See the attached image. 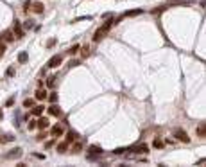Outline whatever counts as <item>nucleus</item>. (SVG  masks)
<instances>
[{"label": "nucleus", "mask_w": 206, "mask_h": 167, "mask_svg": "<svg viewBox=\"0 0 206 167\" xmlns=\"http://www.w3.org/2000/svg\"><path fill=\"white\" fill-rule=\"evenodd\" d=\"M111 25H113V16H111V18L108 16V22H106L104 25H101V27H99V29L93 32V41H101V40L106 36V32L111 29Z\"/></svg>", "instance_id": "1"}, {"label": "nucleus", "mask_w": 206, "mask_h": 167, "mask_svg": "<svg viewBox=\"0 0 206 167\" xmlns=\"http://www.w3.org/2000/svg\"><path fill=\"white\" fill-rule=\"evenodd\" d=\"M172 135H174L177 140L185 142V144H188V142H190V137H188V135H186V131H185V129H181V128H176L174 131H172Z\"/></svg>", "instance_id": "2"}, {"label": "nucleus", "mask_w": 206, "mask_h": 167, "mask_svg": "<svg viewBox=\"0 0 206 167\" xmlns=\"http://www.w3.org/2000/svg\"><path fill=\"white\" fill-rule=\"evenodd\" d=\"M61 63H63V56H61V54H56L54 57H50V60H48L47 66H48V68H57Z\"/></svg>", "instance_id": "3"}, {"label": "nucleus", "mask_w": 206, "mask_h": 167, "mask_svg": "<svg viewBox=\"0 0 206 167\" xmlns=\"http://www.w3.org/2000/svg\"><path fill=\"white\" fill-rule=\"evenodd\" d=\"M20 156H22V147H14L13 151H9V153L4 155L5 160H14V158H20Z\"/></svg>", "instance_id": "4"}, {"label": "nucleus", "mask_w": 206, "mask_h": 167, "mask_svg": "<svg viewBox=\"0 0 206 167\" xmlns=\"http://www.w3.org/2000/svg\"><path fill=\"white\" fill-rule=\"evenodd\" d=\"M88 151H90V160H93L95 156H99V155H102V147L101 146H90L88 147Z\"/></svg>", "instance_id": "5"}, {"label": "nucleus", "mask_w": 206, "mask_h": 167, "mask_svg": "<svg viewBox=\"0 0 206 167\" xmlns=\"http://www.w3.org/2000/svg\"><path fill=\"white\" fill-rule=\"evenodd\" d=\"M147 147L145 144H135V146H131V147H127V151H131V153H147Z\"/></svg>", "instance_id": "6"}, {"label": "nucleus", "mask_w": 206, "mask_h": 167, "mask_svg": "<svg viewBox=\"0 0 206 167\" xmlns=\"http://www.w3.org/2000/svg\"><path fill=\"white\" fill-rule=\"evenodd\" d=\"M13 34H14L16 38H23V36H25V32H23V27H22V23H20V22H14Z\"/></svg>", "instance_id": "7"}, {"label": "nucleus", "mask_w": 206, "mask_h": 167, "mask_svg": "<svg viewBox=\"0 0 206 167\" xmlns=\"http://www.w3.org/2000/svg\"><path fill=\"white\" fill-rule=\"evenodd\" d=\"M48 113H50L52 117H61V115H63V112H61V108L57 106L56 103H52V106L48 108Z\"/></svg>", "instance_id": "8"}, {"label": "nucleus", "mask_w": 206, "mask_h": 167, "mask_svg": "<svg viewBox=\"0 0 206 167\" xmlns=\"http://www.w3.org/2000/svg\"><path fill=\"white\" fill-rule=\"evenodd\" d=\"M47 126H48V119H47V117H39V120H36V128L45 129Z\"/></svg>", "instance_id": "9"}, {"label": "nucleus", "mask_w": 206, "mask_h": 167, "mask_svg": "<svg viewBox=\"0 0 206 167\" xmlns=\"http://www.w3.org/2000/svg\"><path fill=\"white\" fill-rule=\"evenodd\" d=\"M72 153H81V149H82V140H75V142H72Z\"/></svg>", "instance_id": "10"}, {"label": "nucleus", "mask_w": 206, "mask_h": 167, "mask_svg": "<svg viewBox=\"0 0 206 167\" xmlns=\"http://www.w3.org/2000/svg\"><path fill=\"white\" fill-rule=\"evenodd\" d=\"M34 99H36V101H45V99H47V94H45V92L43 90H36V94H34Z\"/></svg>", "instance_id": "11"}, {"label": "nucleus", "mask_w": 206, "mask_h": 167, "mask_svg": "<svg viewBox=\"0 0 206 167\" xmlns=\"http://www.w3.org/2000/svg\"><path fill=\"white\" fill-rule=\"evenodd\" d=\"M195 133H197V137L204 138V135H206V128H204V122H201V124H199V128L195 129Z\"/></svg>", "instance_id": "12"}, {"label": "nucleus", "mask_w": 206, "mask_h": 167, "mask_svg": "<svg viewBox=\"0 0 206 167\" xmlns=\"http://www.w3.org/2000/svg\"><path fill=\"white\" fill-rule=\"evenodd\" d=\"M63 133H65V129H63L61 126H54V128H52V137H54V138H56V137H61Z\"/></svg>", "instance_id": "13"}, {"label": "nucleus", "mask_w": 206, "mask_h": 167, "mask_svg": "<svg viewBox=\"0 0 206 167\" xmlns=\"http://www.w3.org/2000/svg\"><path fill=\"white\" fill-rule=\"evenodd\" d=\"M77 140V133L75 131H68L67 133V142H68V144H72V142H75Z\"/></svg>", "instance_id": "14"}, {"label": "nucleus", "mask_w": 206, "mask_h": 167, "mask_svg": "<svg viewBox=\"0 0 206 167\" xmlns=\"http://www.w3.org/2000/svg\"><path fill=\"white\" fill-rule=\"evenodd\" d=\"M67 149H68V142L67 140L61 142V144H57V153H67Z\"/></svg>", "instance_id": "15"}, {"label": "nucleus", "mask_w": 206, "mask_h": 167, "mask_svg": "<svg viewBox=\"0 0 206 167\" xmlns=\"http://www.w3.org/2000/svg\"><path fill=\"white\" fill-rule=\"evenodd\" d=\"M43 110H45V108H43V106L39 104V106H34V108H32V112H31V113L34 115V117H39L41 113H43Z\"/></svg>", "instance_id": "16"}, {"label": "nucleus", "mask_w": 206, "mask_h": 167, "mask_svg": "<svg viewBox=\"0 0 206 167\" xmlns=\"http://www.w3.org/2000/svg\"><path fill=\"white\" fill-rule=\"evenodd\" d=\"M32 11H34V13H43V4H41V2H34V4H32Z\"/></svg>", "instance_id": "17"}, {"label": "nucleus", "mask_w": 206, "mask_h": 167, "mask_svg": "<svg viewBox=\"0 0 206 167\" xmlns=\"http://www.w3.org/2000/svg\"><path fill=\"white\" fill-rule=\"evenodd\" d=\"M27 60H29V54H27V52H20V54H18V63L23 65V63H27Z\"/></svg>", "instance_id": "18"}, {"label": "nucleus", "mask_w": 206, "mask_h": 167, "mask_svg": "<svg viewBox=\"0 0 206 167\" xmlns=\"http://www.w3.org/2000/svg\"><path fill=\"white\" fill-rule=\"evenodd\" d=\"M181 4H192V0H174V2H170L167 7H170V5H181Z\"/></svg>", "instance_id": "19"}, {"label": "nucleus", "mask_w": 206, "mask_h": 167, "mask_svg": "<svg viewBox=\"0 0 206 167\" xmlns=\"http://www.w3.org/2000/svg\"><path fill=\"white\" fill-rule=\"evenodd\" d=\"M13 140H14L13 135H4L2 138H0V144H5V142H13Z\"/></svg>", "instance_id": "20"}, {"label": "nucleus", "mask_w": 206, "mask_h": 167, "mask_svg": "<svg viewBox=\"0 0 206 167\" xmlns=\"http://www.w3.org/2000/svg\"><path fill=\"white\" fill-rule=\"evenodd\" d=\"M34 106V99H23V108H32Z\"/></svg>", "instance_id": "21"}, {"label": "nucleus", "mask_w": 206, "mask_h": 167, "mask_svg": "<svg viewBox=\"0 0 206 167\" xmlns=\"http://www.w3.org/2000/svg\"><path fill=\"white\" fill-rule=\"evenodd\" d=\"M142 13H143L142 9H133V11H127L124 16H136V14H142Z\"/></svg>", "instance_id": "22"}, {"label": "nucleus", "mask_w": 206, "mask_h": 167, "mask_svg": "<svg viewBox=\"0 0 206 167\" xmlns=\"http://www.w3.org/2000/svg\"><path fill=\"white\" fill-rule=\"evenodd\" d=\"M2 36H4V40H5V41H13V36H14V34H13L11 31H5Z\"/></svg>", "instance_id": "23"}, {"label": "nucleus", "mask_w": 206, "mask_h": 167, "mask_svg": "<svg viewBox=\"0 0 206 167\" xmlns=\"http://www.w3.org/2000/svg\"><path fill=\"white\" fill-rule=\"evenodd\" d=\"M90 54H92V52H90V47H82V60H86V57H90Z\"/></svg>", "instance_id": "24"}, {"label": "nucleus", "mask_w": 206, "mask_h": 167, "mask_svg": "<svg viewBox=\"0 0 206 167\" xmlns=\"http://www.w3.org/2000/svg\"><path fill=\"white\" fill-rule=\"evenodd\" d=\"M54 83H56V77H47V86L48 88H54Z\"/></svg>", "instance_id": "25"}, {"label": "nucleus", "mask_w": 206, "mask_h": 167, "mask_svg": "<svg viewBox=\"0 0 206 167\" xmlns=\"http://www.w3.org/2000/svg\"><path fill=\"white\" fill-rule=\"evenodd\" d=\"M79 49H81L79 45H73V47H70V51H68V52H70V54H77V52H79Z\"/></svg>", "instance_id": "26"}, {"label": "nucleus", "mask_w": 206, "mask_h": 167, "mask_svg": "<svg viewBox=\"0 0 206 167\" xmlns=\"http://www.w3.org/2000/svg\"><path fill=\"white\" fill-rule=\"evenodd\" d=\"M48 101H50V103H57V94H50V95H48Z\"/></svg>", "instance_id": "27"}, {"label": "nucleus", "mask_w": 206, "mask_h": 167, "mask_svg": "<svg viewBox=\"0 0 206 167\" xmlns=\"http://www.w3.org/2000/svg\"><path fill=\"white\" fill-rule=\"evenodd\" d=\"M5 54V43H2V41H0V57H2Z\"/></svg>", "instance_id": "28"}, {"label": "nucleus", "mask_w": 206, "mask_h": 167, "mask_svg": "<svg viewBox=\"0 0 206 167\" xmlns=\"http://www.w3.org/2000/svg\"><path fill=\"white\" fill-rule=\"evenodd\" d=\"M54 45H56V38H50V40L47 41V47H48V49H50V47H54Z\"/></svg>", "instance_id": "29"}, {"label": "nucleus", "mask_w": 206, "mask_h": 167, "mask_svg": "<svg viewBox=\"0 0 206 167\" xmlns=\"http://www.w3.org/2000/svg\"><path fill=\"white\" fill-rule=\"evenodd\" d=\"M127 149L126 147H118V149H115V155H122V153H126Z\"/></svg>", "instance_id": "30"}, {"label": "nucleus", "mask_w": 206, "mask_h": 167, "mask_svg": "<svg viewBox=\"0 0 206 167\" xmlns=\"http://www.w3.org/2000/svg\"><path fill=\"white\" fill-rule=\"evenodd\" d=\"M5 76H7V77L14 76V68H7V70H5Z\"/></svg>", "instance_id": "31"}, {"label": "nucleus", "mask_w": 206, "mask_h": 167, "mask_svg": "<svg viewBox=\"0 0 206 167\" xmlns=\"http://www.w3.org/2000/svg\"><path fill=\"white\" fill-rule=\"evenodd\" d=\"M29 129H36V120H32V122H29V126H27Z\"/></svg>", "instance_id": "32"}, {"label": "nucleus", "mask_w": 206, "mask_h": 167, "mask_svg": "<svg viewBox=\"0 0 206 167\" xmlns=\"http://www.w3.org/2000/svg\"><path fill=\"white\" fill-rule=\"evenodd\" d=\"M152 146H154V147H161V146H163V142H161V140H154V144H152Z\"/></svg>", "instance_id": "33"}, {"label": "nucleus", "mask_w": 206, "mask_h": 167, "mask_svg": "<svg viewBox=\"0 0 206 167\" xmlns=\"http://www.w3.org/2000/svg\"><path fill=\"white\" fill-rule=\"evenodd\" d=\"M14 104V99L11 97V99H7V101H5V106H13Z\"/></svg>", "instance_id": "34"}, {"label": "nucleus", "mask_w": 206, "mask_h": 167, "mask_svg": "<svg viewBox=\"0 0 206 167\" xmlns=\"http://www.w3.org/2000/svg\"><path fill=\"white\" fill-rule=\"evenodd\" d=\"M29 7H31V2H29V0H25V4H23V11H27Z\"/></svg>", "instance_id": "35"}, {"label": "nucleus", "mask_w": 206, "mask_h": 167, "mask_svg": "<svg viewBox=\"0 0 206 167\" xmlns=\"http://www.w3.org/2000/svg\"><path fill=\"white\" fill-rule=\"evenodd\" d=\"M52 146H54V140H48V142H47V144H45V147H47V149H50Z\"/></svg>", "instance_id": "36"}, {"label": "nucleus", "mask_w": 206, "mask_h": 167, "mask_svg": "<svg viewBox=\"0 0 206 167\" xmlns=\"http://www.w3.org/2000/svg\"><path fill=\"white\" fill-rule=\"evenodd\" d=\"M32 156H34V158H39V160H43V158H45V155H39V153H34Z\"/></svg>", "instance_id": "37"}, {"label": "nucleus", "mask_w": 206, "mask_h": 167, "mask_svg": "<svg viewBox=\"0 0 206 167\" xmlns=\"http://www.w3.org/2000/svg\"><path fill=\"white\" fill-rule=\"evenodd\" d=\"M45 137H47V135H45V133H39V135H38V137H36V138H38V140H43V138H45Z\"/></svg>", "instance_id": "38"}, {"label": "nucleus", "mask_w": 206, "mask_h": 167, "mask_svg": "<svg viewBox=\"0 0 206 167\" xmlns=\"http://www.w3.org/2000/svg\"><path fill=\"white\" fill-rule=\"evenodd\" d=\"M68 65H70V66H77V65H79V61H77V60H75V61H70Z\"/></svg>", "instance_id": "39"}, {"label": "nucleus", "mask_w": 206, "mask_h": 167, "mask_svg": "<svg viewBox=\"0 0 206 167\" xmlns=\"http://www.w3.org/2000/svg\"><path fill=\"white\" fill-rule=\"evenodd\" d=\"M2 117H4V113H2V110H0V119H2Z\"/></svg>", "instance_id": "40"}]
</instances>
